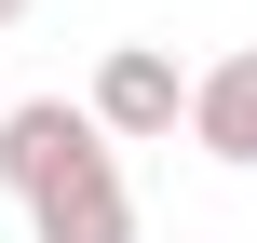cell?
Segmentation results:
<instances>
[{
  "mask_svg": "<svg viewBox=\"0 0 257 243\" xmlns=\"http://www.w3.org/2000/svg\"><path fill=\"white\" fill-rule=\"evenodd\" d=\"M14 14H27V0H0V27H14Z\"/></svg>",
  "mask_w": 257,
  "mask_h": 243,
  "instance_id": "4",
  "label": "cell"
},
{
  "mask_svg": "<svg viewBox=\"0 0 257 243\" xmlns=\"http://www.w3.org/2000/svg\"><path fill=\"white\" fill-rule=\"evenodd\" d=\"M27 230H41V243H136V189H122L108 135H95V149H68V162L27 189Z\"/></svg>",
  "mask_w": 257,
  "mask_h": 243,
  "instance_id": "2",
  "label": "cell"
},
{
  "mask_svg": "<svg viewBox=\"0 0 257 243\" xmlns=\"http://www.w3.org/2000/svg\"><path fill=\"white\" fill-rule=\"evenodd\" d=\"M81 108H95V135H108V149H163V135L190 122V68H176L163 41H108V68H95V95H81Z\"/></svg>",
  "mask_w": 257,
  "mask_h": 243,
  "instance_id": "1",
  "label": "cell"
},
{
  "mask_svg": "<svg viewBox=\"0 0 257 243\" xmlns=\"http://www.w3.org/2000/svg\"><path fill=\"white\" fill-rule=\"evenodd\" d=\"M190 149L230 162V176H257V41L217 54V68H190Z\"/></svg>",
  "mask_w": 257,
  "mask_h": 243,
  "instance_id": "3",
  "label": "cell"
}]
</instances>
